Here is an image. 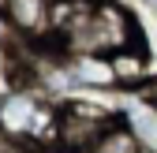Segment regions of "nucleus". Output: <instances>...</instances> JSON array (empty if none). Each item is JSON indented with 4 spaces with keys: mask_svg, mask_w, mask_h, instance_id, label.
I'll return each mask as SVG.
<instances>
[{
    "mask_svg": "<svg viewBox=\"0 0 157 153\" xmlns=\"http://www.w3.org/2000/svg\"><path fill=\"white\" fill-rule=\"evenodd\" d=\"M0 131L8 138L41 142L45 135H60V116L34 93H8L0 97Z\"/></svg>",
    "mask_w": 157,
    "mask_h": 153,
    "instance_id": "f257e3e1",
    "label": "nucleus"
},
{
    "mask_svg": "<svg viewBox=\"0 0 157 153\" xmlns=\"http://www.w3.org/2000/svg\"><path fill=\"white\" fill-rule=\"evenodd\" d=\"M112 127V120L105 116L101 108H90V105H75L60 116V142L71 153H90V146Z\"/></svg>",
    "mask_w": 157,
    "mask_h": 153,
    "instance_id": "f03ea898",
    "label": "nucleus"
},
{
    "mask_svg": "<svg viewBox=\"0 0 157 153\" xmlns=\"http://www.w3.org/2000/svg\"><path fill=\"white\" fill-rule=\"evenodd\" d=\"M4 11L26 37L52 34V0H4Z\"/></svg>",
    "mask_w": 157,
    "mask_h": 153,
    "instance_id": "7ed1b4c3",
    "label": "nucleus"
},
{
    "mask_svg": "<svg viewBox=\"0 0 157 153\" xmlns=\"http://www.w3.org/2000/svg\"><path fill=\"white\" fill-rule=\"evenodd\" d=\"M71 75H75V82H82V86H105V82H116L112 60H101V56H94V52H75Z\"/></svg>",
    "mask_w": 157,
    "mask_h": 153,
    "instance_id": "20e7f679",
    "label": "nucleus"
},
{
    "mask_svg": "<svg viewBox=\"0 0 157 153\" xmlns=\"http://www.w3.org/2000/svg\"><path fill=\"white\" fill-rule=\"evenodd\" d=\"M90 153H139V142H135V135H131L127 127L112 123L105 135L90 146Z\"/></svg>",
    "mask_w": 157,
    "mask_h": 153,
    "instance_id": "39448f33",
    "label": "nucleus"
},
{
    "mask_svg": "<svg viewBox=\"0 0 157 153\" xmlns=\"http://www.w3.org/2000/svg\"><path fill=\"white\" fill-rule=\"evenodd\" d=\"M112 60V75H116V82H124V86H131V82H139L142 79V56L139 52H131V49H120V52H112L109 56Z\"/></svg>",
    "mask_w": 157,
    "mask_h": 153,
    "instance_id": "423d86ee",
    "label": "nucleus"
},
{
    "mask_svg": "<svg viewBox=\"0 0 157 153\" xmlns=\"http://www.w3.org/2000/svg\"><path fill=\"white\" fill-rule=\"evenodd\" d=\"M153 4H157V0H153Z\"/></svg>",
    "mask_w": 157,
    "mask_h": 153,
    "instance_id": "0eeeda50",
    "label": "nucleus"
}]
</instances>
